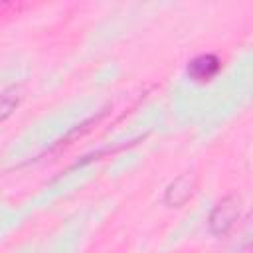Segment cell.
<instances>
[{
    "instance_id": "4",
    "label": "cell",
    "mask_w": 253,
    "mask_h": 253,
    "mask_svg": "<svg viewBox=\"0 0 253 253\" xmlns=\"http://www.w3.org/2000/svg\"><path fill=\"white\" fill-rule=\"evenodd\" d=\"M18 103H20V99H18V95H14V93H4V95H0V121L8 119V117L16 111Z\"/></svg>"
},
{
    "instance_id": "2",
    "label": "cell",
    "mask_w": 253,
    "mask_h": 253,
    "mask_svg": "<svg viewBox=\"0 0 253 253\" xmlns=\"http://www.w3.org/2000/svg\"><path fill=\"white\" fill-rule=\"evenodd\" d=\"M219 69H221V61L211 53L198 55L188 63V75L196 83H206V81L213 79L219 73Z\"/></svg>"
},
{
    "instance_id": "1",
    "label": "cell",
    "mask_w": 253,
    "mask_h": 253,
    "mask_svg": "<svg viewBox=\"0 0 253 253\" xmlns=\"http://www.w3.org/2000/svg\"><path fill=\"white\" fill-rule=\"evenodd\" d=\"M239 213H241V204L237 198L233 196H227L223 198L210 213V219H208V225L211 229V233L215 235H225L233 225L235 221L239 219Z\"/></svg>"
},
{
    "instance_id": "3",
    "label": "cell",
    "mask_w": 253,
    "mask_h": 253,
    "mask_svg": "<svg viewBox=\"0 0 253 253\" xmlns=\"http://www.w3.org/2000/svg\"><path fill=\"white\" fill-rule=\"evenodd\" d=\"M192 194H194V178L184 174L168 186V190L164 194V202L172 208H180L192 198Z\"/></svg>"
}]
</instances>
